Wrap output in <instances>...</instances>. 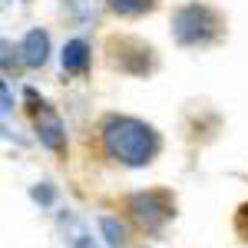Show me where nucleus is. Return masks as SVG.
<instances>
[{
	"instance_id": "f03ea898",
	"label": "nucleus",
	"mask_w": 248,
	"mask_h": 248,
	"mask_svg": "<svg viewBox=\"0 0 248 248\" xmlns=\"http://www.w3.org/2000/svg\"><path fill=\"white\" fill-rule=\"evenodd\" d=\"M172 30H175V40L186 43V46H199V43H209L222 33V17L205 7V3H189L182 7L175 20H172Z\"/></svg>"
},
{
	"instance_id": "f257e3e1",
	"label": "nucleus",
	"mask_w": 248,
	"mask_h": 248,
	"mask_svg": "<svg viewBox=\"0 0 248 248\" xmlns=\"http://www.w3.org/2000/svg\"><path fill=\"white\" fill-rule=\"evenodd\" d=\"M103 142H106V153L123 166H146L159 153V136L146 123L129 116H109L103 123Z\"/></svg>"
},
{
	"instance_id": "39448f33",
	"label": "nucleus",
	"mask_w": 248,
	"mask_h": 248,
	"mask_svg": "<svg viewBox=\"0 0 248 248\" xmlns=\"http://www.w3.org/2000/svg\"><path fill=\"white\" fill-rule=\"evenodd\" d=\"M86 63H90V50H86V43H83V40L66 43V50H63V70H70V73H83Z\"/></svg>"
},
{
	"instance_id": "6e6552de",
	"label": "nucleus",
	"mask_w": 248,
	"mask_h": 248,
	"mask_svg": "<svg viewBox=\"0 0 248 248\" xmlns=\"http://www.w3.org/2000/svg\"><path fill=\"white\" fill-rule=\"evenodd\" d=\"M235 232L242 235V242H248V205H242L235 215Z\"/></svg>"
},
{
	"instance_id": "423d86ee",
	"label": "nucleus",
	"mask_w": 248,
	"mask_h": 248,
	"mask_svg": "<svg viewBox=\"0 0 248 248\" xmlns=\"http://www.w3.org/2000/svg\"><path fill=\"white\" fill-rule=\"evenodd\" d=\"M23 53H27V63L30 66H40L43 60H46V33H27V43H23Z\"/></svg>"
},
{
	"instance_id": "7ed1b4c3",
	"label": "nucleus",
	"mask_w": 248,
	"mask_h": 248,
	"mask_svg": "<svg viewBox=\"0 0 248 248\" xmlns=\"http://www.w3.org/2000/svg\"><path fill=\"white\" fill-rule=\"evenodd\" d=\"M172 209H175V202H172L169 192H139L129 199V215L142 232L162 229L172 218Z\"/></svg>"
},
{
	"instance_id": "20e7f679",
	"label": "nucleus",
	"mask_w": 248,
	"mask_h": 248,
	"mask_svg": "<svg viewBox=\"0 0 248 248\" xmlns=\"http://www.w3.org/2000/svg\"><path fill=\"white\" fill-rule=\"evenodd\" d=\"M27 99H30V106H33V123H37V129H40V139H43L53 153H60V149H63V126H60L57 113H53L46 103H40L30 90H27Z\"/></svg>"
},
{
	"instance_id": "0eeeda50",
	"label": "nucleus",
	"mask_w": 248,
	"mask_h": 248,
	"mask_svg": "<svg viewBox=\"0 0 248 248\" xmlns=\"http://www.w3.org/2000/svg\"><path fill=\"white\" fill-rule=\"evenodd\" d=\"M109 7H113L116 14H129V17H136V14H146V10H153L155 0H106Z\"/></svg>"
}]
</instances>
